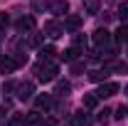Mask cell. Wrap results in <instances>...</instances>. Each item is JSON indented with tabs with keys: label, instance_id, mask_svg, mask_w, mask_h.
I'll return each mask as SVG.
<instances>
[{
	"label": "cell",
	"instance_id": "1",
	"mask_svg": "<svg viewBox=\"0 0 128 126\" xmlns=\"http://www.w3.org/2000/svg\"><path fill=\"white\" fill-rule=\"evenodd\" d=\"M57 64L52 62V59H42V62L34 67V74H37V79L40 82H54L57 79Z\"/></svg>",
	"mask_w": 128,
	"mask_h": 126
},
{
	"label": "cell",
	"instance_id": "2",
	"mask_svg": "<svg viewBox=\"0 0 128 126\" xmlns=\"http://www.w3.org/2000/svg\"><path fill=\"white\" fill-rule=\"evenodd\" d=\"M44 35H47V37H52V40L62 37V35H64V22H57V20L44 22Z\"/></svg>",
	"mask_w": 128,
	"mask_h": 126
},
{
	"label": "cell",
	"instance_id": "3",
	"mask_svg": "<svg viewBox=\"0 0 128 126\" xmlns=\"http://www.w3.org/2000/svg\"><path fill=\"white\" fill-rule=\"evenodd\" d=\"M113 94H118V84H116V82H101L96 96H98V99H108V96H113Z\"/></svg>",
	"mask_w": 128,
	"mask_h": 126
},
{
	"label": "cell",
	"instance_id": "4",
	"mask_svg": "<svg viewBox=\"0 0 128 126\" xmlns=\"http://www.w3.org/2000/svg\"><path fill=\"white\" fill-rule=\"evenodd\" d=\"M108 42H111V32L106 27H96L94 30V45L96 47H106Z\"/></svg>",
	"mask_w": 128,
	"mask_h": 126
},
{
	"label": "cell",
	"instance_id": "5",
	"mask_svg": "<svg viewBox=\"0 0 128 126\" xmlns=\"http://www.w3.org/2000/svg\"><path fill=\"white\" fill-rule=\"evenodd\" d=\"M81 22H84L81 15H66V20H64V30H66V32H76L81 27Z\"/></svg>",
	"mask_w": 128,
	"mask_h": 126
},
{
	"label": "cell",
	"instance_id": "6",
	"mask_svg": "<svg viewBox=\"0 0 128 126\" xmlns=\"http://www.w3.org/2000/svg\"><path fill=\"white\" fill-rule=\"evenodd\" d=\"M32 94H34V84H32V82H25V84H17V99L27 101V99H30Z\"/></svg>",
	"mask_w": 128,
	"mask_h": 126
},
{
	"label": "cell",
	"instance_id": "7",
	"mask_svg": "<svg viewBox=\"0 0 128 126\" xmlns=\"http://www.w3.org/2000/svg\"><path fill=\"white\" fill-rule=\"evenodd\" d=\"M34 25H37V22H34V17H32V15H22L20 20H17V30H20V32L34 30Z\"/></svg>",
	"mask_w": 128,
	"mask_h": 126
},
{
	"label": "cell",
	"instance_id": "8",
	"mask_svg": "<svg viewBox=\"0 0 128 126\" xmlns=\"http://www.w3.org/2000/svg\"><path fill=\"white\" fill-rule=\"evenodd\" d=\"M15 67H17L15 57H0V74H10Z\"/></svg>",
	"mask_w": 128,
	"mask_h": 126
},
{
	"label": "cell",
	"instance_id": "9",
	"mask_svg": "<svg viewBox=\"0 0 128 126\" xmlns=\"http://www.w3.org/2000/svg\"><path fill=\"white\" fill-rule=\"evenodd\" d=\"M91 124H94L91 114H86V111H76L74 114V126H91Z\"/></svg>",
	"mask_w": 128,
	"mask_h": 126
},
{
	"label": "cell",
	"instance_id": "10",
	"mask_svg": "<svg viewBox=\"0 0 128 126\" xmlns=\"http://www.w3.org/2000/svg\"><path fill=\"white\" fill-rule=\"evenodd\" d=\"M34 104H37L40 111H49L52 109V94H40L37 99H34Z\"/></svg>",
	"mask_w": 128,
	"mask_h": 126
},
{
	"label": "cell",
	"instance_id": "11",
	"mask_svg": "<svg viewBox=\"0 0 128 126\" xmlns=\"http://www.w3.org/2000/svg\"><path fill=\"white\" fill-rule=\"evenodd\" d=\"M69 13V3L66 0H54L52 3V15H66Z\"/></svg>",
	"mask_w": 128,
	"mask_h": 126
},
{
	"label": "cell",
	"instance_id": "12",
	"mask_svg": "<svg viewBox=\"0 0 128 126\" xmlns=\"http://www.w3.org/2000/svg\"><path fill=\"white\" fill-rule=\"evenodd\" d=\"M106 77H108V72H106V69H94V72H89V79H91V82H96V84L106 82Z\"/></svg>",
	"mask_w": 128,
	"mask_h": 126
},
{
	"label": "cell",
	"instance_id": "13",
	"mask_svg": "<svg viewBox=\"0 0 128 126\" xmlns=\"http://www.w3.org/2000/svg\"><path fill=\"white\" fill-rule=\"evenodd\" d=\"M76 57H79V47H69L62 52V62H74Z\"/></svg>",
	"mask_w": 128,
	"mask_h": 126
},
{
	"label": "cell",
	"instance_id": "14",
	"mask_svg": "<svg viewBox=\"0 0 128 126\" xmlns=\"http://www.w3.org/2000/svg\"><path fill=\"white\" fill-rule=\"evenodd\" d=\"M25 124H27V126H40V124H42V116H40V111H30V114L25 116Z\"/></svg>",
	"mask_w": 128,
	"mask_h": 126
},
{
	"label": "cell",
	"instance_id": "15",
	"mask_svg": "<svg viewBox=\"0 0 128 126\" xmlns=\"http://www.w3.org/2000/svg\"><path fill=\"white\" fill-rule=\"evenodd\" d=\"M69 92H72V84H69V82H57V87H54V94L66 96Z\"/></svg>",
	"mask_w": 128,
	"mask_h": 126
},
{
	"label": "cell",
	"instance_id": "16",
	"mask_svg": "<svg viewBox=\"0 0 128 126\" xmlns=\"http://www.w3.org/2000/svg\"><path fill=\"white\" fill-rule=\"evenodd\" d=\"M116 42H118V45H126L128 42V27L126 25H121V27L116 30Z\"/></svg>",
	"mask_w": 128,
	"mask_h": 126
},
{
	"label": "cell",
	"instance_id": "17",
	"mask_svg": "<svg viewBox=\"0 0 128 126\" xmlns=\"http://www.w3.org/2000/svg\"><path fill=\"white\" fill-rule=\"evenodd\" d=\"M96 104H98V96L96 94H84V106L86 109H94Z\"/></svg>",
	"mask_w": 128,
	"mask_h": 126
},
{
	"label": "cell",
	"instance_id": "18",
	"mask_svg": "<svg viewBox=\"0 0 128 126\" xmlns=\"http://www.w3.org/2000/svg\"><path fill=\"white\" fill-rule=\"evenodd\" d=\"M40 54H42V59H52V57L57 54V49L52 47V45H47V47H42V49H40Z\"/></svg>",
	"mask_w": 128,
	"mask_h": 126
},
{
	"label": "cell",
	"instance_id": "19",
	"mask_svg": "<svg viewBox=\"0 0 128 126\" xmlns=\"http://www.w3.org/2000/svg\"><path fill=\"white\" fill-rule=\"evenodd\" d=\"M86 13L89 15H96L98 13V0H86Z\"/></svg>",
	"mask_w": 128,
	"mask_h": 126
},
{
	"label": "cell",
	"instance_id": "20",
	"mask_svg": "<svg viewBox=\"0 0 128 126\" xmlns=\"http://www.w3.org/2000/svg\"><path fill=\"white\" fill-rule=\"evenodd\" d=\"M84 67H86L84 59H74V62H72V72H74V74H81V72H84Z\"/></svg>",
	"mask_w": 128,
	"mask_h": 126
},
{
	"label": "cell",
	"instance_id": "21",
	"mask_svg": "<svg viewBox=\"0 0 128 126\" xmlns=\"http://www.w3.org/2000/svg\"><path fill=\"white\" fill-rule=\"evenodd\" d=\"M10 126H27L25 124V114H15V116L10 119Z\"/></svg>",
	"mask_w": 128,
	"mask_h": 126
},
{
	"label": "cell",
	"instance_id": "22",
	"mask_svg": "<svg viewBox=\"0 0 128 126\" xmlns=\"http://www.w3.org/2000/svg\"><path fill=\"white\" fill-rule=\"evenodd\" d=\"M118 17H121V20H128V0L118 5Z\"/></svg>",
	"mask_w": 128,
	"mask_h": 126
},
{
	"label": "cell",
	"instance_id": "23",
	"mask_svg": "<svg viewBox=\"0 0 128 126\" xmlns=\"http://www.w3.org/2000/svg\"><path fill=\"white\" fill-rule=\"evenodd\" d=\"M108 114H111V109H104V111H101V114H98V124H108V119H111Z\"/></svg>",
	"mask_w": 128,
	"mask_h": 126
},
{
	"label": "cell",
	"instance_id": "24",
	"mask_svg": "<svg viewBox=\"0 0 128 126\" xmlns=\"http://www.w3.org/2000/svg\"><path fill=\"white\" fill-rule=\"evenodd\" d=\"M126 116H128V106H123V104H121V106L116 109V119H126Z\"/></svg>",
	"mask_w": 128,
	"mask_h": 126
},
{
	"label": "cell",
	"instance_id": "25",
	"mask_svg": "<svg viewBox=\"0 0 128 126\" xmlns=\"http://www.w3.org/2000/svg\"><path fill=\"white\" fill-rule=\"evenodd\" d=\"M40 45H42V37H40V35H32L30 37V47H40Z\"/></svg>",
	"mask_w": 128,
	"mask_h": 126
},
{
	"label": "cell",
	"instance_id": "26",
	"mask_svg": "<svg viewBox=\"0 0 128 126\" xmlns=\"http://www.w3.org/2000/svg\"><path fill=\"white\" fill-rule=\"evenodd\" d=\"M15 89H17V84H15V82H8V84L2 87V92H5V94H10V92H15Z\"/></svg>",
	"mask_w": 128,
	"mask_h": 126
},
{
	"label": "cell",
	"instance_id": "27",
	"mask_svg": "<svg viewBox=\"0 0 128 126\" xmlns=\"http://www.w3.org/2000/svg\"><path fill=\"white\" fill-rule=\"evenodd\" d=\"M8 22H10V17L5 15V13H0V30H5V27H8Z\"/></svg>",
	"mask_w": 128,
	"mask_h": 126
},
{
	"label": "cell",
	"instance_id": "28",
	"mask_svg": "<svg viewBox=\"0 0 128 126\" xmlns=\"http://www.w3.org/2000/svg\"><path fill=\"white\" fill-rule=\"evenodd\" d=\"M84 42H86V40H84V37H81V35H76V37H74V47H81V45H84Z\"/></svg>",
	"mask_w": 128,
	"mask_h": 126
},
{
	"label": "cell",
	"instance_id": "29",
	"mask_svg": "<svg viewBox=\"0 0 128 126\" xmlns=\"http://www.w3.org/2000/svg\"><path fill=\"white\" fill-rule=\"evenodd\" d=\"M15 62H17V67H20V64H25V62H27V54H17Z\"/></svg>",
	"mask_w": 128,
	"mask_h": 126
},
{
	"label": "cell",
	"instance_id": "30",
	"mask_svg": "<svg viewBox=\"0 0 128 126\" xmlns=\"http://www.w3.org/2000/svg\"><path fill=\"white\" fill-rule=\"evenodd\" d=\"M44 8H47V3H42V0H37V3H34V10H44Z\"/></svg>",
	"mask_w": 128,
	"mask_h": 126
},
{
	"label": "cell",
	"instance_id": "31",
	"mask_svg": "<svg viewBox=\"0 0 128 126\" xmlns=\"http://www.w3.org/2000/svg\"><path fill=\"white\" fill-rule=\"evenodd\" d=\"M126 96H128V87H126Z\"/></svg>",
	"mask_w": 128,
	"mask_h": 126
}]
</instances>
